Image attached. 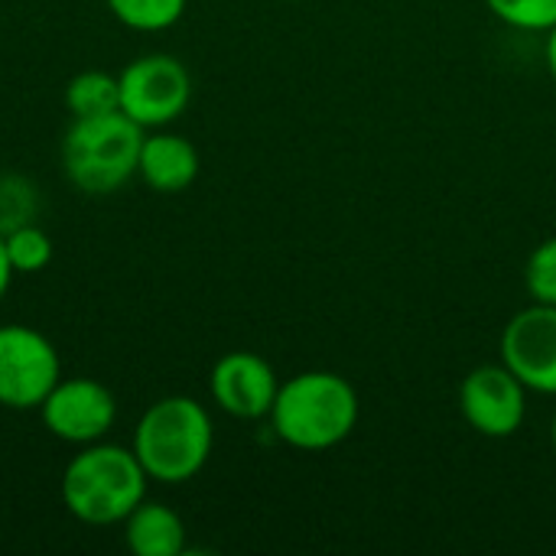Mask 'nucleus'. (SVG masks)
<instances>
[{"instance_id":"39448f33","label":"nucleus","mask_w":556,"mask_h":556,"mask_svg":"<svg viewBox=\"0 0 556 556\" xmlns=\"http://www.w3.org/2000/svg\"><path fill=\"white\" fill-rule=\"evenodd\" d=\"M121 85V111L137 121L143 130H160L173 124L192 101V75L189 68L166 52H150L117 75Z\"/></svg>"},{"instance_id":"dca6fc26","label":"nucleus","mask_w":556,"mask_h":556,"mask_svg":"<svg viewBox=\"0 0 556 556\" xmlns=\"http://www.w3.org/2000/svg\"><path fill=\"white\" fill-rule=\"evenodd\" d=\"M489 13L521 33H547L556 26V0H485Z\"/></svg>"},{"instance_id":"9d476101","label":"nucleus","mask_w":556,"mask_h":556,"mask_svg":"<svg viewBox=\"0 0 556 556\" xmlns=\"http://www.w3.org/2000/svg\"><path fill=\"white\" fill-rule=\"evenodd\" d=\"M212 401L238 420H264L277 401L280 378L274 365L257 352H228L215 362L208 375Z\"/></svg>"},{"instance_id":"2eb2a0df","label":"nucleus","mask_w":556,"mask_h":556,"mask_svg":"<svg viewBox=\"0 0 556 556\" xmlns=\"http://www.w3.org/2000/svg\"><path fill=\"white\" fill-rule=\"evenodd\" d=\"M3 241H7V254L16 274H36L52 261V238L33 222L7 231Z\"/></svg>"},{"instance_id":"f03ea898","label":"nucleus","mask_w":556,"mask_h":556,"mask_svg":"<svg viewBox=\"0 0 556 556\" xmlns=\"http://www.w3.org/2000/svg\"><path fill=\"white\" fill-rule=\"evenodd\" d=\"M215 446V424L195 397L173 394L160 397L143 410L134 427V456L140 459L150 482L182 485L195 479Z\"/></svg>"},{"instance_id":"aec40b11","label":"nucleus","mask_w":556,"mask_h":556,"mask_svg":"<svg viewBox=\"0 0 556 556\" xmlns=\"http://www.w3.org/2000/svg\"><path fill=\"white\" fill-rule=\"evenodd\" d=\"M551 443H554V450H556V414H554V424H551Z\"/></svg>"},{"instance_id":"20e7f679","label":"nucleus","mask_w":556,"mask_h":556,"mask_svg":"<svg viewBox=\"0 0 556 556\" xmlns=\"http://www.w3.org/2000/svg\"><path fill=\"white\" fill-rule=\"evenodd\" d=\"M143 127L124 111L98 117H72L62 137L65 179L85 195H111L137 176Z\"/></svg>"},{"instance_id":"9b49d317","label":"nucleus","mask_w":556,"mask_h":556,"mask_svg":"<svg viewBox=\"0 0 556 556\" xmlns=\"http://www.w3.org/2000/svg\"><path fill=\"white\" fill-rule=\"evenodd\" d=\"M137 176L163 195L186 192L195 176H199V150L189 137L169 134V130H153L143 134L140 156H137Z\"/></svg>"},{"instance_id":"f8f14e48","label":"nucleus","mask_w":556,"mask_h":556,"mask_svg":"<svg viewBox=\"0 0 556 556\" xmlns=\"http://www.w3.org/2000/svg\"><path fill=\"white\" fill-rule=\"evenodd\" d=\"M124 541L137 556H179L186 551V521L163 502H140L124 518Z\"/></svg>"},{"instance_id":"423d86ee","label":"nucleus","mask_w":556,"mask_h":556,"mask_svg":"<svg viewBox=\"0 0 556 556\" xmlns=\"http://www.w3.org/2000/svg\"><path fill=\"white\" fill-rule=\"evenodd\" d=\"M62 378L55 345L29 326H0V407L39 410Z\"/></svg>"},{"instance_id":"4468645a","label":"nucleus","mask_w":556,"mask_h":556,"mask_svg":"<svg viewBox=\"0 0 556 556\" xmlns=\"http://www.w3.org/2000/svg\"><path fill=\"white\" fill-rule=\"evenodd\" d=\"M189 0H108V10L130 29L160 33L179 23Z\"/></svg>"},{"instance_id":"6ab92c4d","label":"nucleus","mask_w":556,"mask_h":556,"mask_svg":"<svg viewBox=\"0 0 556 556\" xmlns=\"http://www.w3.org/2000/svg\"><path fill=\"white\" fill-rule=\"evenodd\" d=\"M544 36H547V42H544V62H547V72H551V78H554L556 85V26H551Z\"/></svg>"},{"instance_id":"f3484780","label":"nucleus","mask_w":556,"mask_h":556,"mask_svg":"<svg viewBox=\"0 0 556 556\" xmlns=\"http://www.w3.org/2000/svg\"><path fill=\"white\" fill-rule=\"evenodd\" d=\"M525 287L531 293V303L556 306V235L531 251L525 264Z\"/></svg>"},{"instance_id":"7ed1b4c3","label":"nucleus","mask_w":556,"mask_h":556,"mask_svg":"<svg viewBox=\"0 0 556 556\" xmlns=\"http://www.w3.org/2000/svg\"><path fill=\"white\" fill-rule=\"evenodd\" d=\"M150 476L134 450L117 443H88L62 472V505L85 525H124V518L147 498Z\"/></svg>"},{"instance_id":"ddd939ff","label":"nucleus","mask_w":556,"mask_h":556,"mask_svg":"<svg viewBox=\"0 0 556 556\" xmlns=\"http://www.w3.org/2000/svg\"><path fill=\"white\" fill-rule=\"evenodd\" d=\"M65 108L72 117H98L121 111V85L111 72H78L65 85Z\"/></svg>"},{"instance_id":"6e6552de","label":"nucleus","mask_w":556,"mask_h":556,"mask_svg":"<svg viewBox=\"0 0 556 556\" xmlns=\"http://www.w3.org/2000/svg\"><path fill=\"white\" fill-rule=\"evenodd\" d=\"M39 417L55 440L88 446L111 433L117 420V401L94 378H59V384L39 404Z\"/></svg>"},{"instance_id":"0eeeda50","label":"nucleus","mask_w":556,"mask_h":556,"mask_svg":"<svg viewBox=\"0 0 556 556\" xmlns=\"http://www.w3.org/2000/svg\"><path fill=\"white\" fill-rule=\"evenodd\" d=\"M528 384L505 362H492L463 378L459 410L479 437L508 440L528 420Z\"/></svg>"},{"instance_id":"a211bd4d","label":"nucleus","mask_w":556,"mask_h":556,"mask_svg":"<svg viewBox=\"0 0 556 556\" xmlns=\"http://www.w3.org/2000/svg\"><path fill=\"white\" fill-rule=\"evenodd\" d=\"M13 264H10V254H7V241H3V231H0V300L3 293L10 290V280H13Z\"/></svg>"},{"instance_id":"1a4fd4ad","label":"nucleus","mask_w":556,"mask_h":556,"mask_svg":"<svg viewBox=\"0 0 556 556\" xmlns=\"http://www.w3.org/2000/svg\"><path fill=\"white\" fill-rule=\"evenodd\" d=\"M498 352L531 394L556 397V306L531 303L518 309L505 323Z\"/></svg>"},{"instance_id":"f257e3e1","label":"nucleus","mask_w":556,"mask_h":556,"mask_svg":"<svg viewBox=\"0 0 556 556\" xmlns=\"http://www.w3.org/2000/svg\"><path fill=\"white\" fill-rule=\"evenodd\" d=\"M362 401L349 378L336 371H300L280 384L267 414L280 443L300 453H326L352 437Z\"/></svg>"}]
</instances>
